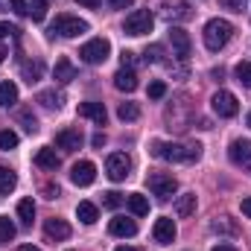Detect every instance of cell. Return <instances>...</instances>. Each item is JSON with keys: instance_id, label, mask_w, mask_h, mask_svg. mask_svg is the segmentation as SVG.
I'll use <instances>...</instances> for the list:
<instances>
[{"instance_id": "1", "label": "cell", "mask_w": 251, "mask_h": 251, "mask_svg": "<svg viewBox=\"0 0 251 251\" xmlns=\"http://www.w3.org/2000/svg\"><path fill=\"white\" fill-rule=\"evenodd\" d=\"M152 155L161 161H176V164H193L201 158V143H170V140H155Z\"/></svg>"}, {"instance_id": "2", "label": "cell", "mask_w": 251, "mask_h": 251, "mask_svg": "<svg viewBox=\"0 0 251 251\" xmlns=\"http://www.w3.org/2000/svg\"><path fill=\"white\" fill-rule=\"evenodd\" d=\"M231 35H234V26H231L225 18H210V21L204 24V32H201L204 47H207L210 53H219V50L231 41Z\"/></svg>"}, {"instance_id": "3", "label": "cell", "mask_w": 251, "mask_h": 251, "mask_svg": "<svg viewBox=\"0 0 251 251\" xmlns=\"http://www.w3.org/2000/svg\"><path fill=\"white\" fill-rule=\"evenodd\" d=\"M50 32H56V35H62V38H76V35L88 32V21L76 18V15H56Z\"/></svg>"}, {"instance_id": "4", "label": "cell", "mask_w": 251, "mask_h": 251, "mask_svg": "<svg viewBox=\"0 0 251 251\" xmlns=\"http://www.w3.org/2000/svg\"><path fill=\"white\" fill-rule=\"evenodd\" d=\"M152 24H155V18H152V12L149 9H134L131 15H126V24H123V32L126 35H146V32H152Z\"/></svg>"}, {"instance_id": "5", "label": "cell", "mask_w": 251, "mask_h": 251, "mask_svg": "<svg viewBox=\"0 0 251 251\" xmlns=\"http://www.w3.org/2000/svg\"><path fill=\"white\" fill-rule=\"evenodd\" d=\"M108 53H111V44H108L105 38H91L88 44H82L79 59L85 64H102L108 59Z\"/></svg>"}, {"instance_id": "6", "label": "cell", "mask_w": 251, "mask_h": 251, "mask_svg": "<svg viewBox=\"0 0 251 251\" xmlns=\"http://www.w3.org/2000/svg\"><path fill=\"white\" fill-rule=\"evenodd\" d=\"M146 181H149V190H152L161 201H167V199H173V196L178 193V181H176L173 176H167V173H152Z\"/></svg>"}, {"instance_id": "7", "label": "cell", "mask_w": 251, "mask_h": 251, "mask_svg": "<svg viewBox=\"0 0 251 251\" xmlns=\"http://www.w3.org/2000/svg\"><path fill=\"white\" fill-rule=\"evenodd\" d=\"M105 173H108L111 181H126L128 173H131V161H128V155H126V152H111L108 161H105Z\"/></svg>"}, {"instance_id": "8", "label": "cell", "mask_w": 251, "mask_h": 251, "mask_svg": "<svg viewBox=\"0 0 251 251\" xmlns=\"http://www.w3.org/2000/svg\"><path fill=\"white\" fill-rule=\"evenodd\" d=\"M210 102H213V111H216L219 117H234V114L240 111V102H237V97H234L231 91H216Z\"/></svg>"}, {"instance_id": "9", "label": "cell", "mask_w": 251, "mask_h": 251, "mask_svg": "<svg viewBox=\"0 0 251 251\" xmlns=\"http://www.w3.org/2000/svg\"><path fill=\"white\" fill-rule=\"evenodd\" d=\"M228 158H231V164L243 167L251 176V140H234L228 146Z\"/></svg>"}, {"instance_id": "10", "label": "cell", "mask_w": 251, "mask_h": 251, "mask_svg": "<svg viewBox=\"0 0 251 251\" xmlns=\"http://www.w3.org/2000/svg\"><path fill=\"white\" fill-rule=\"evenodd\" d=\"M94 178H97V167H94L91 161H79V164H73V170H70V181H73L76 187H91Z\"/></svg>"}, {"instance_id": "11", "label": "cell", "mask_w": 251, "mask_h": 251, "mask_svg": "<svg viewBox=\"0 0 251 251\" xmlns=\"http://www.w3.org/2000/svg\"><path fill=\"white\" fill-rule=\"evenodd\" d=\"M170 41H173V53H176L181 62H187L190 50H193V41H190L187 32H184L181 26H170Z\"/></svg>"}, {"instance_id": "12", "label": "cell", "mask_w": 251, "mask_h": 251, "mask_svg": "<svg viewBox=\"0 0 251 251\" xmlns=\"http://www.w3.org/2000/svg\"><path fill=\"white\" fill-rule=\"evenodd\" d=\"M176 222L170 219V216H161V219H155V228H152V237H155V243L158 246H170L173 240H176Z\"/></svg>"}, {"instance_id": "13", "label": "cell", "mask_w": 251, "mask_h": 251, "mask_svg": "<svg viewBox=\"0 0 251 251\" xmlns=\"http://www.w3.org/2000/svg\"><path fill=\"white\" fill-rule=\"evenodd\" d=\"M82 131L79 128H62L59 134H56V143H59V149H67V152H73V149H79L82 146Z\"/></svg>"}, {"instance_id": "14", "label": "cell", "mask_w": 251, "mask_h": 251, "mask_svg": "<svg viewBox=\"0 0 251 251\" xmlns=\"http://www.w3.org/2000/svg\"><path fill=\"white\" fill-rule=\"evenodd\" d=\"M79 117H88L97 126H105V105L102 102H79Z\"/></svg>"}, {"instance_id": "15", "label": "cell", "mask_w": 251, "mask_h": 251, "mask_svg": "<svg viewBox=\"0 0 251 251\" xmlns=\"http://www.w3.org/2000/svg\"><path fill=\"white\" fill-rule=\"evenodd\" d=\"M108 231H111L114 237H134V234H137V222H134V219H126V216H114V219L108 222Z\"/></svg>"}, {"instance_id": "16", "label": "cell", "mask_w": 251, "mask_h": 251, "mask_svg": "<svg viewBox=\"0 0 251 251\" xmlns=\"http://www.w3.org/2000/svg\"><path fill=\"white\" fill-rule=\"evenodd\" d=\"M35 164H38L41 170H59L62 158L56 155V149H53V146H41V149L35 152Z\"/></svg>"}, {"instance_id": "17", "label": "cell", "mask_w": 251, "mask_h": 251, "mask_svg": "<svg viewBox=\"0 0 251 251\" xmlns=\"http://www.w3.org/2000/svg\"><path fill=\"white\" fill-rule=\"evenodd\" d=\"M114 88H117V91H126V94H131V91L137 88V73L128 70V67H120V70L114 73Z\"/></svg>"}, {"instance_id": "18", "label": "cell", "mask_w": 251, "mask_h": 251, "mask_svg": "<svg viewBox=\"0 0 251 251\" xmlns=\"http://www.w3.org/2000/svg\"><path fill=\"white\" fill-rule=\"evenodd\" d=\"M53 76H56L59 85H67V82L76 79V67H73V62H70L67 56H62V59L56 62V67H53Z\"/></svg>"}, {"instance_id": "19", "label": "cell", "mask_w": 251, "mask_h": 251, "mask_svg": "<svg viewBox=\"0 0 251 251\" xmlns=\"http://www.w3.org/2000/svg\"><path fill=\"white\" fill-rule=\"evenodd\" d=\"M44 234H47L50 240H67V237H70V225H67L64 219H47V222H44Z\"/></svg>"}, {"instance_id": "20", "label": "cell", "mask_w": 251, "mask_h": 251, "mask_svg": "<svg viewBox=\"0 0 251 251\" xmlns=\"http://www.w3.org/2000/svg\"><path fill=\"white\" fill-rule=\"evenodd\" d=\"M76 216H79L82 225H94V222L100 219V210H97V204H91V201H79V204H76Z\"/></svg>"}, {"instance_id": "21", "label": "cell", "mask_w": 251, "mask_h": 251, "mask_svg": "<svg viewBox=\"0 0 251 251\" xmlns=\"http://www.w3.org/2000/svg\"><path fill=\"white\" fill-rule=\"evenodd\" d=\"M18 102V85L15 82H0V105L12 108Z\"/></svg>"}, {"instance_id": "22", "label": "cell", "mask_w": 251, "mask_h": 251, "mask_svg": "<svg viewBox=\"0 0 251 251\" xmlns=\"http://www.w3.org/2000/svg\"><path fill=\"white\" fill-rule=\"evenodd\" d=\"M193 210H196V193H184V196H178V201H176V213H178L181 219H187V216H193Z\"/></svg>"}, {"instance_id": "23", "label": "cell", "mask_w": 251, "mask_h": 251, "mask_svg": "<svg viewBox=\"0 0 251 251\" xmlns=\"http://www.w3.org/2000/svg\"><path fill=\"white\" fill-rule=\"evenodd\" d=\"M126 201H128V210H131L134 216H146V213H149V201H146L143 193H131Z\"/></svg>"}, {"instance_id": "24", "label": "cell", "mask_w": 251, "mask_h": 251, "mask_svg": "<svg viewBox=\"0 0 251 251\" xmlns=\"http://www.w3.org/2000/svg\"><path fill=\"white\" fill-rule=\"evenodd\" d=\"M38 102H41L44 108H50V111H59L62 102H64V97L56 94V91H41V94H38Z\"/></svg>"}, {"instance_id": "25", "label": "cell", "mask_w": 251, "mask_h": 251, "mask_svg": "<svg viewBox=\"0 0 251 251\" xmlns=\"http://www.w3.org/2000/svg\"><path fill=\"white\" fill-rule=\"evenodd\" d=\"M15 187H18V176H15L9 167H0V193L9 196Z\"/></svg>"}, {"instance_id": "26", "label": "cell", "mask_w": 251, "mask_h": 251, "mask_svg": "<svg viewBox=\"0 0 251 251\" xmlns=\"http://www.w3.org/2000/svg\"><path fill=\"white\" fill-rule=\"evenodd\" d=\"M18 219H21L24 225H32V219H35V204H32V199H21V201H18Z\"/></svg>"}, {"instance_id": "27", "label": "cell", "mask_w": 251, "mask_h": 251, "mask_svg": "<svg viewBox=\"0 0 251 251\" xmlns=\"http://www.w3.org/2000/svg\"><path fill=\"white\" fill-rule=\"evenodd\" d=\"M41 73H44V62H41V59L24 64V79H26L29 85H32V82H38V79H41Z\"/></svg>"}, {"instance_id": "28", "label": "cell", "mask_w": 251, "mask_h": 251, "mask_svg": "<svg viewBox=\"0 0 251 251\" xmlns=\"http://www.w3.org/2000/svg\"><path fill=\"white\" fill-rule=\"evenodd\" d=\"M15 234H18L15 222H12L9 216H0V243H12V240H15Z\"/></svg>"}, {"instance_id": "29", "label": "cell", "mask_w": 251, "mask_h": 251, "mask_svg": "<svg viewBox=\"0 0 251 251\" xmlns=\"http://www.w3.org/2000/svg\"><path fill=\"white\" fill-rule=\"evenodd\" d=\"M117 117H120V120H126V123H131V120H137V117H140V108H137L134 102H120Z\"/></svg>"}, {"instance_id": "30", "label": "cell", "mask_w": 251, "mask_h": 251, "mask_svg": "<svg viewBox=\"0 0 251 251\" xmlns=\"http://www.w3.org/2000/svg\"><path fill=\"white\" fill-rule=\"evenodd\" d=\"M234 76H237V82H240V85L251 88V62H240L237 67H234Z\"/></svg>"}, {"instance_id": "31", "label": "cell", "mask_w": 251, "mask_h": 251, "mask_svg": "<svg viewBox=\"0 0 251 251\" xmlns=\"http://www.w3.org/2000/svg\"><path fill=\"white\" fill-rule=\"evenodd\" d=\"M18 146V134L12 131V128H3L0 131V152H9V149H15Z\"/></svg>"}, {"instance_id": "32", "label": "cell", "mask_w": 251, "mask_h": 251, "mask_svg": "<svg viewBox=\"0 0 251 251\" xmlns=\"http://www.w3.org/2000/svg\"><path fill=\"white\" fill-rule=\"evenodd\" d=\"M29 15H32V21H44L47 18V0H32L29 3Z\"/></svg>"}, {"instance_id": "33", "label": "cell", "mask_w": 251, "mask_h": 251, "mask_svg": "<svg viewBox=\"0 0 251 251\" xmlns=\"http://www.w3.org/2000/svg\"><path fill=\"white\" fill-rule=\"evenodd\" d=\"M164 15L173 21V18H190V6L187 3H176V6H167L164 9Z\"/></svg>"}, {"instance_id": "34", "label": "cell", "mask_w": 251, "mask_h": 251, "mask_svg": "<svg viewBox=\"0 0 251 251\" xmlns=\"http://www.w3.org/2000/svg\"><path fill=\"white\" fill-rule=\"evenodd\" d=\"M143 59H146V64H161L164 62V47L161 44H152V47H146V53H143Z\"/></svg>"}, {"instance_id": "35", "label": "cell", "mask_w": 251, "mask_h": 251, "mask_svg": "<svg viewBox=\"0 0 251 251\" xmlns=\"http://www.w3.org/2000/svg\"><path fill=\"white\" fill-rule=\"evenodd\" d=\"M102 204H105L108 210H117V207L123 204V196H120L117 190H108V193H102Z\"/></svg>"}, {"instance_id": "36", "label": "cell", "mask_w": 251, "mask_h": 251, "mask_svg": "<svg viewBox=\"0 0 251 251\" xmlns=\"http://www.w3.org/2000/svg\"><path fill=\"white\" fill-rule=\"evenodd\" d=\"M164 97H167V82H161V79L149 82V100H164Z\"/></svg>"}, {"instance_id": "37", "label": "cell", "mask_w": 251, "mask_h": 251, "mask_svg": "<svg viewBox=\"0 0 251 251\" xmlns=\"http://www.w3.org/2000/svg\"><path fill=\"white\" fill-rule=\"evenodd\" d=\"M18 120L24 123V128H26L29 134H35V131H38V120H35V117H32L29 111H21V114H18Z\"/></svg>"}, {"instance_id": "38", "label": "cell", "mask_w": 251, "mask_h": 251, "mask_svg": "<svg viewBox=\"0 0 251 251\" xmlns=\"http://www.w3.org/2000/svg\"><path fill=\"white\" fill-rule=\"evenodd\" d=\"M9 6H12V12H15V15H29L26 0H9Z\"/></svg>"}, {"instance_id": "39", "label": "cell", "mask_w": 251, "mask_h": 251, "mask_svg": "<svg viewBox=\"0 0 251 251\" xmlns=\"http://www.w3.org/2000/svg\"><path fill=\"white\" fill-rule=\"evenodd\" d=\"M120 62H123V67L134 70V53H131V50H123V53H120Z\"/></svg>"}, {"instance_id": "40", "label": "cell", "mask_w": 251, "mask_h": 251, "mask_svg": "<svg viewBox=\"0 0 251 251\" xmlns=\"http://www.w3.org/2000/svg\"><path fill=\"white\" fill-rule=\"evenodd\" d=\"M6 35H18V26H12V24L0 21V38H6Z\"/></svg>"}, {"instance_id": "41", "label": "cell", "mask_w": 251, "mask_h": 251, "mask_svg": "<svg viewBox=\"0 0 251 251\" xmlns=\"http://www.w3.org/2000/svg\"><path fill=\"white\" fill-rule=\"evenodd\" d=\"M225 9H231V12H243V0H219Z\"/></svg>"}, {"instance_id": "42", "label": "cell", "mask_w": 251, "mask_h": 251, "mask_svg": "<svg viewBox=\"0 0 251 251\" xmlns=\"http://www.w3.org/2000/svg\"><path fill=\"white\" fill-rule=\"evenodd\" d=\"M59 193H62L59 184H47V187H44V196H47V199H59Z\"/></svg>"}, {"instance_id": "43", "label": "cell", "mask_w": 251, "mask_h": 251, "mask_svg": "<svg viewBox=\"0 0 251 251\" xmlns=\"http://www.w3.org/2000/svg\"><path fill=\"white\" fill-rule=\"evenodd\" d=\"M131 3H134V0H108V6H111V9H128Z\"/></svg>"}, {"instance_id": "44", "label": "cell", "mask_w": 251, "mask_h": 251, "mask_svg": "<svg viewBox=\"0 0 251 251\" xmlns=\"http://www.w3.org/2000/svg\"><path fill=\"white\" fill-rule=\"evenodd\" d=\"M76 3H79V6H88V9H97L102 0H76Z\"/></svg>"}, {"instance_id": "45", "label": "cell", "mask_w": 251, "mask_h": 251, "mask_svg": "<svg viewBox=\"0 0 251 251\" xmlns=\"http://www.w3.org/2000/svg\"><path fill=\"white\" fill-rule=\"evenodd\" d=\"M240 207H243V213L251 219V196H249V199H243V204H240Z\"/></svg>"}, {"instance_id": "46", "label": "cell", "mask_w": 251, "mask_h": 251, "mask_svg": "<svg viewBox=\"0 0 251 251\" xmlns=\"http://www.w3.org/2000/svg\"><path fill=\"white\" fill-rule=\"evenodd\" d=\"M91 143H94V146H97V149H100V146H102V143H105V134H94V137H91Z\"/></svg>"}, {"instance_id": "47", "label": "cell", "mask_w": 251, "mask_h": 251, "mask_svg": "<svg viewBox=\"0 0 251 251\" xmlns=\"http://www.w3.org/2000/svg\"><path fill=\"white\" fill-rule=\"evenodd\" d=\"M213 251H237L234 246H228V243H219V246H213Z\"/></svg>"}, {"instance_id": "48", "label": "cell", "mask_w": 251, "mask_h": 251, "mask_svg": "<svg viewBox=\"0 0 251 251\" xmlns=\"http://www.w3.org/2000/svg\"><path fill=\"white\" fill-rule=\"evenodd\" d=\"M114 251H140V249H131V246H117Z\"/></svg>"}, {"instance_id": "49", "label": "cell", "mask_w": 251, "mask_h": 251, "mask_svg": "<svg viewBox=\"0 0 251 251\" xmlns=\"http://www.w3.org/2000/svg\"><path fill=\"white\" fill-rule=\"evenodd\" d=\"M6 56H9V53H6V47L0 44V64H3V59H6Z\"/></svg>"}, {"instance_id": "50", "label": "cell", "mask_w": 251, "mask_h": 251, "mask_svg": "<svg viewBox=\"0 0 251 251\" xmlns=\"http://www.w3.org/2000/svg\"><path fill=\"white\" fill-rule=\"evenodd\" d=\"M18 251H41V249H35V246H21Z\"/></svg>"}, {"instance_id": "51", "label": "cell", "mask_w": 251, "mask_h": 251, "mask_svg": "<svg viewBox=\"0 0 251 251\" xmlns=\"http://www.w3.org/2000/svg\"><path fill=\"white\" fill-rule=\"evenodd\" d=\"M246 123H249V128H251V111H249V117H246Z\"/></svg>"}]
</instances>
